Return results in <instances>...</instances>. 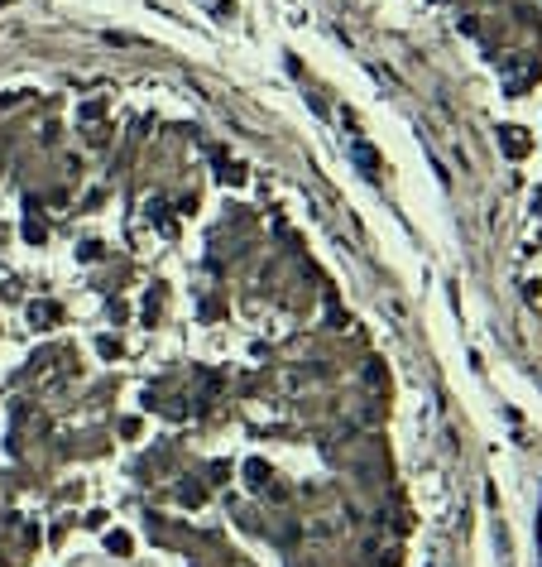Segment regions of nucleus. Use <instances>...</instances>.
Returning <instances> with one entry per match:
<instances>
[{
  "instance_id": "obj_1",
  "label": "nucleus",
  "mask_w": 542,
  "mask_h": 567,
  "mask_svg": "<svg viewBox=\"0 0 542 567\" xmlns=\"http://www.w3.org/2000/svg\"><path fill=\"white\" fill-rule=\"evenodd\" d=\"M350 159H355L365 174H379V154L370 149V144H350Z\"/></svg>"
},
{
  "instance_id": "obj_2",
  "label": "nucleus",
  "mask_w": 542,
  "mask_h": 567,
  "mask_svg": "<svg viewBox=\"0 0 542 567\" xmlns=\"http://www.w3.org/2000/svg\"><path fill=\"white\" fill-rule=\"evenodd\" d=\"M106 548H111L116 558H125V553H130V534H111V538H106Z\"/></svg>"
},
{
  "instance_id": "obj_3",
  "label": "nucleus",
  "mask_w": 542,
  "mask_h": 567,
  "mask_svg": "<svg viewBox=\"0 0 542 567\" xmlns=\"http://www.w3.org/2000/svg\"><path fill=\"white\" fill-rule=\"evenodd\" d=\"M39 317H43V327H53V322H58V308H53V303L34 308V322H39Z\"/></svg>"
}]
</instances>
